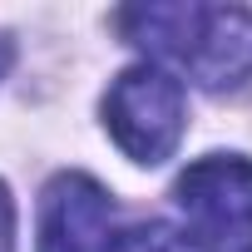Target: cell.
<instances>
[{
	"instance_id": "obj_6",
	"label": "cell",
	"mask_w": 252,
	"mask_h": 252,
	"mask_svg": "<svg viewBox=\"0 0 252 252\" xmlns=\"http://www.w3.org/2000/svg\"><path fill=\"white\" fill-rule=\"evenodd\" d=\"M104 252H183V237H173L163 222H134V227H124Z\"/></svg>"
},
{
	"instance_id": "obj_7",
	"label": "cell",
	"mask_w": 252,
	"mask_h": 252,
	"mask_svg": "<svg viewBox=\"0 0 252 252\" xmlns=\"http://www.w3.org/2000/svg\"><path fill=\"white\" fill-rule=\"evenodd\" d=\"M0 252H15V203L0 183Z\"/></svg>"
},
{
	"instance_id": "obj_2",
	"label": "cell",
	"mask_w": 252,
	"mask_h": 252,
	"mask_svg": "<svg viewBox=\"0 0 252 252\" xmlns=\"http://www.w3.org/2000/svg\"><path fill=\"white\" fill-rule=\"evenodd\" d=\"M104 124L134 163H163L183 139V84L158 64L124 69L104 94Z\"/></svg>"
},
{
	"instance_id": "obj_5",
	"label": "cell",
	"mask_w": 252,
	"mask_h": 252,
	"mask_svg": "<svg viewBox=\"0 0 252 252\" xmlns=\"http://www.w3.org/2000/svg\"><path fill=\"white\" fill-rule=\"evenodd\" d=\"M203 15L208 5H198V0H178V5H129V10H119V30L129 45L158 55V60H173L183 64L198 30H203Z\"/></svg>"
},
{
	"instance_id": "obj_1",
	"label": "cell",
	"mask_w": 252,
	"mask_h": 252,
	"mask_svg": "<svg viewBox=\"0 0 252 252\" xmlns=\"http://www.w3.org/2000/svg\"><path fill=\"white\" fill-rule=\"evenodd\" d=\"M183 237L198 252H252V163L213 154L173 183Z\"/></svg>"
},
{
	"instance_id": "obj_3",
	"label": "cell",
	"mask_w": 252,
	"mask_h": 252,
	"mask_svg": "<svg viewBox=\"0 0 252 252\" xmlns=\"http://www.w3.org/2000/svg\"><path fill=\"white\" fill-rule=\"evenodd\" d=\"M109 213V193L89 173H60L40 203V252H99Z\"/></svg>"
},
{
	"instance_id": "obj_4",
	"label": "cell",
	"mask_w": 252,
	"mask_h": 252,
	"mask_svg": "<svg viewBox=\"0 0 252 252\" xmlns=\"http://www.w3.org/2000/svg\"><path fill=\"white\" fill-rule=\"evenodd\" d=\"M183 69L203 89H237L242 79H252V10L208 5L203 30H198Z\"/></svg>"
},
{
	"instance_id": "obj_8",
	"label": "cell",
	"mask_w": 252,
	"mask_h": 252,
	"mask_svg": "<svg viewBox=\"0 0 252 252\" xmlns=\"http://www.w3.org/2000/svg\"><path fill=\"white\" fill-rule=\"evenodd\" d=\"M10 64H15V45H10V35H0V79H5Z\"/></svg>"
}]
</instances>
